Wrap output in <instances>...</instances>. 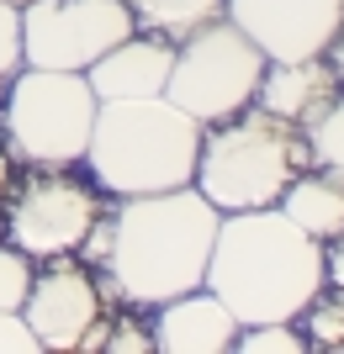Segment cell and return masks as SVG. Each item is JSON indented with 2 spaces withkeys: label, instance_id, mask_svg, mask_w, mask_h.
I'll use <instances>...</instances> for the list:
<instances>
[{
  "label": "cell",
  "instance_id": "6da1fadb",
  "mask_svg": "<svg viewBox=\"0 0 344 354\" xmlns=\"http://www.w3.org/2000/svg\"><path fill=\"white\" fill-rule=\"evenodd\" d=\"M106 217H111V249L101 259V281L111 291V301L154 312L159 301L196 291L207 281L212 238H217L223 212L196 185L122 196Z\"/></svg>",
  "mask_w": 344,
  "mask_h": 354
},
{
  "label": "cell",
  "instance_id": "7a4b0ae2",
  "mask_svg": "<svg viewBox=\"0 0 344 354\" xmlns=\"http://www.w3.org/2000/svg\"><path fill=\"white\" fill-rule=\"evenodd\" d=\"M207 286L223 307L249 323H297V312L323 291V243L302 233L281 207L223 212L207 259Z\"/></svg>",
  "mask_w": 344,
  "mask_h": 354
},
{
  "label": "cell",
  "instance_id": "3957f363",
  "mask_svg": "<svg viewBox=\"0 0 344 354\" xmlns=\"http://www.w3.org/2000/svg\"><path fill=\"white\" fill-rule=\"evenodd\" d=\"M196 148H201V122L185 117L165 95L101 101L80 164L106 196L122 201V196H154V191L191 185Z\"/></svg>",
  "mask_w": 344,
  "mask_h": 354
},
{
  "label": "cell",
  "instance_id": "277c9868",
  "mask_svg": "<svg viewBox=\"0 0 344 354\" xmlns=\"http://www.w3.org/2000/svg\"><path fill=\"white\" fill-rule=\"evenodd\" d=\"M313 164L307 133L286 117H270L265 106H244L233 117L201 127L191 185L217 212H255L275 207L286 185Z\"/></svg>",
  "mask_w": 344,
  "mask_h": 354
},
{
  "label": "cell",
  "instance_id": "5b68a950",
  "mask_svg": "<svg viewBox=\"0 0 344 354\" xmlns=\"http://www.w3.org/2000/svg\"><path fill=\"white\" fill-rule=\"evenodd\" d=\"M0 95H6L0 122H6V143L16 159H27L32 169H75L85 159L96 106H101L85 74L21 64Z\"/></svg>",
  "mask_w": 344,
  "mask_h": 354
},
{
  "label": "cell",
  "instance_id": "8992f818",
  "mask_svg": "<svg viewBox=\"0 0 344 354\" xmlns=\"http://www.w3.org/2000/svg\"><path fill=\"white\" fill-rule=\"evenodd\" d=\"M265 64H270L265 53H260L228 16H217V21L185 32L175 43L165 101H175L180 111L196 117L201 127H212V122H223V117H233V111H244V106H255Z\"/></svg>",
  "mask_w": 344,
  "mask_h": 354
},
{
  "label": "cell",
  "instance_id": "52a82bcc",
  "mask_svg": "<svg viewBox=\"0 0 344 354\" xmlns=\"http://www.w3.org/2000/svg\"><path fill=\"white\" fill-rule=\"evenodd\" d=\"M127 32H138L127 0H32L21 6V64L85 74Z\"/></svg>",
  "mask_w": 344,
  "mask_h": 354
},
{
  "label": "cell",
  "instance_id": "ba28073f",
  "mask_svg": "<svg viewBox=\"0 0 344 354\" xmlns=\"http://www.w3.org/2000/svg\"><path fill=\"white\" fill-rule=\"evenodd\" d=\"M101 212H106V191L96 180H80L75 169H32L11 191L6 243H16L32 259L75 254Z\"/></svg>",
  "mask_w": 344,
  "mask_h": 354
},
{
  "label": "cell",
  "instance_id": "9c48e42d",
  "mask_svg": "<svg viewBox=\"0 0 344 354\" xmlns=\"http://www.w3.org/2000/svg\"><path fill=\"white\" fill-rule=\"evenodd\" d=\"M106 301H111V291H106L101 270L85 265V259H69V254H53L48 270L32 275L21 317H27V328L37 333V349L75 354L80 333L106 312Z\"/></svg>",
  "mask_w": 344,
  "mask_h": 354
},
{
  "label": "cell",
  "instance_id": "30bf717a",
  "mask_svg": "<svg viewBox=\"0 0 344 354\" xmlns=\"http://www.w3.org/2000/svg\"><path fill=\"white\" fill-rule=\"evenodd\" d=\"M223 16L265 59H318L344 21V0H223Z\"/></svg>",
  "mask_w": 344,
  "mask_h": 354
},
{
  "label": "cell",
  "instance_id": "8fae6325",
  "mask_svg": "<svg viewBox=\"0 0 344 354\" xmlns=\"http://www.w3.org/2000/svg\"><path fill=\"white\" fill-rule=\"evenodd\" d=\"M149 333H154V349L165 354H223L239 339V317L223 307V296L196 286V291H180L154 307Z\"/></svg>",
  "mask_w": 344,
  "mask_h": 354
},
{
  "label": "cell",
  "instance_id": "7c38bea8",
  "mask_svg": "<svg viewBox=\"0 0 344 354\" xmlns=\"http://www.w3.org/2000/svg\"><path fill=\"white\" fill-rule=\"evenodd\" d=\"M170 59H175V43L138 27L122 43L106 48L101 59L85 69V80L96 90V101H143V95H165Z\"/></svg>",
  "mask_w": 344,
  "mask_h": 354
},
{
  "label": "cell",
  "instance_id": "4fadbf2b",
  "mask_svg": "<svg viewBox=\"0 0 344 354\" xmlns=\"http://www.w3.org/2000/svg\"><path fill=\"white\" fill-rule=\"evenodd\" d=\"M339 80H334L329 59H270L265 74H260V90H255V106H265L270 117H286L307 127L329 111V101L339 95Z\"/></svg>",
  "mask_w": 344,
  "mask_h": 354
},
{
  "label": "cell",
  "instance_id": "5bb4252c",
  "mask_svg": "<svg viewBox=\"0 0 344 354\" xmlns=\"http://www.w3.org/2000/svg\"><path fill=\"white\" fill-rule=\"evenodd\" d=\"M275 207L297 222L302 233H313L318 243H329V238L344 233V175L307 164V169L286 185V196L275 201Z\"/></svg>",
  "mask_w": 344,
  "mask_h": 354
},
{
  "label": "cell",
  "instance_id": "9a60e30c",
  "mask_svg": "<svg viewBox=\"0 0 344 354\" xmlns=\"http://www.w3.org/2000/svg\"><path fill=\"white\" fill-rule=\"evenodd\" d=\"M133 6V21L165 43H180L185 32L207 27L223 16V0H127Z\"/></svg>",
  "mask_w": 344,
  "mask_h": 354
},
{
  "label": "cell",
  "instance_id": "2e32d148",
  "mask_svg": "<svg viewBox=\"0 0 344 354\" xmlns=\"http://www.w3.org/2000/svg\"><path fill=\"white\" fill-rule=\"evenodd\" d=\"M297 328L307 349L318 354H344V291L339 286H323V291L297 312Z\"/></svg>",
  "mask_w": 344,
  "mask_h": 354
},
{
  "label": "cell",
  "instance_id": "e0dca14e",
  "mask_svg": "<svg viewBox=\"0 0 344 354\" xmlns=\"http://www.w3.org/2000/svg\"><path fill=\"white\" fill-rule=\"evenodd\" d=\"M302 133H307V153H313L318 169L344 175V90L329 101V111H323L318 122H307Z\"/></svg>",
  "mask_w": 344,
  "mask_h": 354
},
{
  "label": "cell",
  "instance_id": "ac0fdd59",
  "mask_svg": "<svg viewBox=\"0 0 344 354\" xmlns=\"http://www.w3.org/2000/svg\"><path fill=\"white\" fill-rule=\"evenodd\" d=\"M233 349H244V354H302L307 339H302L297 323H249V328H239Z\"/></svg>",
  "mask_w": 344,
  "mask_h": 354
},
{
  "label": "cell",
  "instance_id": "d6986e66",
  "mask_svg": "<svg viewBox=\"0 0 344 354\" xmlns=\"http://www.w3.org/2000/svg\"><path fill=\"white\" fill-rule=\"evenodd\" d=\"M32 254H21L16 243H0V312H21L32 291Z\"/></svg>",
  "mask_w": 344,
  "mask_h": 354
},
{
  "label": "cell",
  "instance_id": "ffe728a7",
  "mask_svg": "<svg viewBox=\"0 0 344 354\" xmlns=\"http://www.w3.org/2000/svg\"><path fill=\"white\" fill-rule=\"evenodd\" d=\"M16 69H21V11L0 0V90L11 85Z\"/></svg>",
  "mask_w": 344,
  "mask_h": 354
},
{
  "label": "cell",
  "instance_id": "44dd1931",
  "mask_svg": "<svg viewBox=\"0 0 344 354\" xmlns=\"http://www.w3.org/2000/svg\"><path fill=\"white\" fill-rule=\"evenodd\" d=\"M106 349L111 354H159L154 349V333H149V323H138V317H111V328H106Z\"/></svg>",
  "mask_w": 344,
  "mask_h": 354
},
{
  "label": "cell",
  "instance_id": "7402d4cb",
  "mask_svg": "<svg viewBox=\"0 0 344 354\" xmlns=\"http://www.w3.org/2000/svg\"><path fill=\"white\" fill-rule=\"evenodd\" d=\"M0 354H37V333L21 312H0Z\"/></svg>",
  "mask_w": 344,
  "mask_h": 354
},
{
  "label": "cell",
  "instance_id": "603a6c76",
  "mask_svg": "<svg viewBox=\"0 0 344 354\" xmlns=\"http://www.w3.org/2000/svg\"><path fill=\"white\" fill-rule=\"evenodd\" d=\"M323 281H329V286H339V291H344V233L323 243Z\"/></svg>",
  "mask_w": 344,
  "mask_h": 354
},
{
  "label": "cell",
  "instance_id": "cb8c5ba5",
  "mask_svg": "<svg viewBox=\"0 0 344 354\" xmlns=\"http://www.w3.org/2000/svg\"><path fill=\"white\" fill-rule=\"evenodd\" d=\"M323 59H329V69H334V80L344 85V21H339V32L329 37V48H323Z\"/></svg>",
  "mask_w": 344,
  "mask_h": 354
},
{
  "label": "cell",
  "instance_id": "d4e9b609",
  "mask_svg": "<svg viewBox=\"0 0 344 354\" xmlns=\"http://www.w3.org/2000/svg\"><path fill=\"white\" fill-rule=\"evenodd\" d=\"M11 164H16V153H11V143H0V196L11 191Z\"/></svg>",
  "mask_w": 344,
  "mask_h": 354
},
{
  "label": "cell",
  "instance_id": "484cf974",
  "mask_svg": "<svg viewBox=\"0 0 344 354\" xmlns=\"http://www.w3.org/2000/svg\"><path fill=\"white\" fill-rule=\"evenodd\" d=\"M6 6H16V11H21V6H32V0H6Z\"/></svg>",
  "mask_w": 344,
  "mask_h": 354
}]
</instances>
